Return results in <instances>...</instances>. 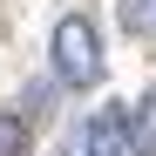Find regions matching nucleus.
I'll return each instance as SVG.
<instances>
[{"instance_id":"nucleus-1","label":"nucleus","mask_w":156,"mask_h":156,"mask_svg":"<svg viewBox=\"0 0 156 156\" xmlns=\"http://www.w3.org/2000/svg\"><path fill=\"white\" fill-rule=\"evenodd\" d=\"M48 61H55L61 88H95L102 82V34L88 14H61L55 34H48Z\"/></svg>"},{"instance_id":"nucleus-2","label":"nucleus","mask_w":156,"mask_h":156,"mask_svg":"<svg viewBox=\"0 0 156 156\" xmlns=\"http://www.w3.org/2000/svg\"><path fill=\"white\" fill-rule=\"evenodd\" d=\"M68 156H136V149H129V129H122V109L115 115H88L68 136Z\"/></svg>"},{"instance_id":"nucleus-4","label":"nucleus","mask_w":156,"mask_h":156,"mask_svg":"<svg viewBox=\"0 0 156 156\" xmlns=\"http://www.w3.org/2000/svg\"><path fill=\"white\" fill-rule=\"evenodd\" d=\"M122 27H136V34H156V0H122Z\"/></svg>"},{"instance_id":"nucleus-3","label":"nucleus","mask_w":156,"mask_h":156,"mask_svg":"<svg viewBox=\"0 0 156 156\" xmlns=\"http://www.w3.org/2000/svg\"><path fill=\"white\" fill-rule=\"evenodd\" d=\"M0 156H27V122L20 115H0Z\"/></svg>"}]
</instances>
